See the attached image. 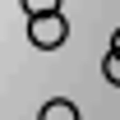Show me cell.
<instances>
[{
    "instance_id": "1",
    "label": "cell",
    "mask_w": 120,
    "mask_h": 120,
    "mask_svg": "<svg viewBox=\"0 0 120 120\" xmlns=\"http://www.w3.org/2000/svg\"><path fill=\"white\" fill-rule=\"evenodd\" d=\"M65 37H69V23H65V14H42V19H28V42L37 46V51H56V46H65Z\"/></svg>"
},
{
    "instance_id": "2",
    "label": "cell",
    "mask_w": 120,
    "mask_h": 120,
    "mask_svg": "<svg viewBox=\"0 0 120 120\" xmlns=\"http://www.w3.org/2000/svg\"><path fill=\"white\" fill-rule=\"evenodd\" d=\"M37 120H79V106L69 97H51V102L37 111Z\"/></svg>"
},
{
    "instance_id": "3",
    "label": "cell",
    "mask_w": 120,
    "mask_h": 120,
    "mask_svg": "<svg viewBox=\"0 0 120 120\" xmlns=\"http://www.w3.org/2000/svg\"><path fill=\"white\" fill-rule=\"evenodd\" d=\"M28 19H42V14H60V0H19Z\"/></svg>"
},
{
    "instance_id": "4",
    "label": "cell",
    "mask_w": 120,
    "mask_h": 120,
    "mask_svg": "<svg viewBox=\"0 0 120 120\" xmlns=\"http://www.w3.org/2000/svg\"><path fill=\"white\" fill-rule=\"evenodd\" d=\"M102 74H106V83H116V88H120V56H116V51H106V60H102Z\"/></svg>"
},
{
    "instance_id": "5",
    "label": "cell",
    "mask_w": 120,
    "mask_h": 120,
    "mask_svg": "<svg viewBox=\"0 0 120 120\" xmlns=\"http://www.w3.org/2000/svg\"><path fill=\"white\" fill-rule=\"evenodd\" d=\"M111 51H116V56H120V28L111 32Z\"/></svg>"
}]
</instances>
